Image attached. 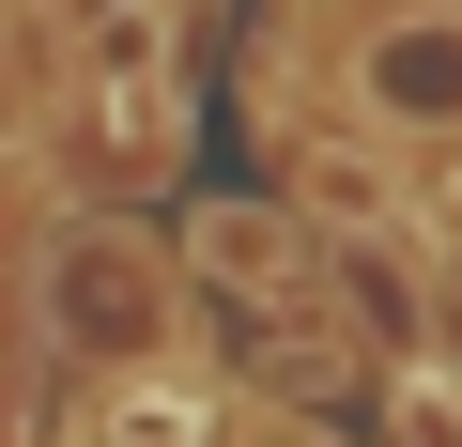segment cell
Wrapping results in <instances>:
<instances>
[{
  "instance_id": "obj_2",
  "label": "cell",
  "mask_w": 462,
  "mask_h": 447,
  "mask_svg": "<svg viewBox=\"0 0 462 447\" xmlns=\"http://www.w3.org/2000/svg\"><path fill=\"white\" fill-rule=\"evenodd\" d=\"M200 263H216V278H293V232H278L263 200H216V216H200Z\"/></svg>"
},
{
  "instance_id": "obj_1",
  "label": "cell",
  "mask_w": 462,
  "mask_h": 447,
  "mask_svg": "<svg viewBox=\"0 0 462 447\" xmlns=\"http://www.w3.org/2000/svg\"><path fill=\"white\" fill-rule=\"evenodd\" d=\"M370 93H385V108H462V16L385 32V47H370Z\"/></svg>"
}]
</instances>
